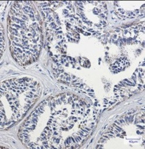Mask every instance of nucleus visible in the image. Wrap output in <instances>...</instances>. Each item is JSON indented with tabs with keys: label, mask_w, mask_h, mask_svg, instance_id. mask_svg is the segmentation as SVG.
Masks as SVG:
<instances>
[{
	"label": "nucleus",
	"mask_w": 145,
	"mask_h": 149,
	"mask_svg": "<svg viewBox=\"0 0 145 149\" xmlns=\"http://www.w3.org/2000/svg\"><path fill=\"white\" fill-rule=\"evenodd\" d=\"M8 17V36L12 54L22 64L34 61L39 54L42 34L39 16L32 2H16Z\"/></svg>",
	"instance_id": "obj_1"
},
{
	"label": "nucleus",
	"mask_w": 145,
	"mask_h": 149,
	"mask_svg": "<svg viewBox=\"0 0 145 149\" xmlns=\"http://www.w3.org/2000/svg\"><path fill=\"white\" fill-rule=\"evenodd\" d=\"M35 81L31 84H26L24 87L13 88L12 80H8L1 85V120L5 117L6 113L12 112L11 122H17L29 107L39 97L40 87L39 84L30 87ZM32 88V87H31Z\"/></svg>",
	"instance_id": "obj_2"
}]
</instances>
